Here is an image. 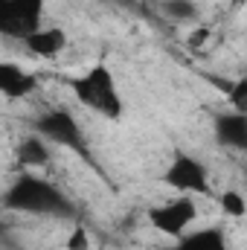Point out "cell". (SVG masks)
<instances>
[{"label": "cell", "instance_id": "cell-1", "mask_svg": "<svg viewBox=\"0 0 247 250\" xmlns=\"http://www.w3.org/2000/svg\"><path fill=\"white\" fill-rule=\"evenodd\" d=\"M67 87L76 96V102L84 105L87 111H93L105 120H120L123 117V96H120L114 70L105 62L90 64L82 76L70 79Z\"/></svg>", "mask_w": 247, "mask_h": 250}, {"label": "cell", "instance_id": "cell-2", "mask_svg": "<svg viewBox=\"0 0 247 250\" xmlns=\"http://www.w3.org/2000/svg\"><path fill=\"white\" fill-rule=\"evenodd\" d=\"M6 209L15 212H32V215H53V212H67V201L50 181L38 178L35 172H21L15 184L3 195Z\"/></svg>", "mask_w": 247, "mask_h": 250}, {"label": "cell", "instance_id": "cell-3", "mask_svg": "<svg viewBox=\"0 0 247 250\" xmlns=\"http://www.w3.org/2000/svg\"><path fill=\"white\" fill-rule=\"evenodd\" d=\"M160 181L172 189V192H178V195H212L209 169L198 157H192L186 151H178L169 160V166L163 169Z\"/></svg>", "mask_w": 247, "mask_h": 250}, {"label": "cell", "instance_id": "cell-4", "mask_svg": "<svg viewBox=\"0 0 247 250\" xmlns=\"http://www.w3.org/2000/svg\"><path fill=\"white\" fill-rule=\"evenodd\" d=\"M148 224L160 233V236H169V239H181L186 230H192L195 218H198V204L192 195H178L166 204H157L145 212Z\"/></svg>", "mask_w": 247, "mask_h": 250}, {"label": "cell", "instance_id": "cell-5", "mask_svg": "<svg viewBox=\"0 0 247 250\" xmlns=\"http://www.w3.org/2000/svg\"><path fill=\"white\" fill-rule=\"evenodd\" d=\"M44 6L47 0H0V35L23 41L44 26Z\"/></svg>", "mask_w": 247, "mask_h": 250}, {"label": "cell", "instance_id": "cell-6", "mask_svg": "<svg viewBox=\"0 0 247 250\" xmlns=\"http://www.w3.org/2000/svg\"><path fill=\"white\" fill-rule=\"evenodd\" d=\"M35 134L44 137L50 146H64V148H73V151H82V146H84L82 125L64 108H53V111L41 114L38 123H35Z\"/></svg>", "mask_w": 247, "mask_h": 250}, {"label": "cell", "instance_id": "cell-7", "mask_svg": "<svg viewBox=\"0 0 247 250\" xmlns=\"http://www.w3.org/2000/svg\"><path fill=\"white\" fill-rule=\"evenodd\" d=\"M21 44H23V50L32 59H56V56H62L64 50H67L70 38H67V32H64L62 26H38Z\"/></svg>", "mask_w": 247, "mask_h": 250}, {"label": "cell", "instance_id": "cell-8", "mask_svg": "<svg viewBox=\"0 0 247 250\" xmlns=\"http://www.w3.org/2000/svg\"><path fill=\"white\" fill-rule=\"evenodd\" d=\"M38 87V79L15 62H0V96L3 99H26Z\"/></svg>", "mask_w": 247, "mask_h": 250}, {"label": "cell", "instance_id": "cell-9", "mask_svg": "<svg viewBox=\"0 0 247 250\" xmlns=\"http://www.w3.org/2000/svg\"><path fill=\"white\" fill-rule=\"evenodd\" d=\"M15 160H18V166H21L23 172H41V169H47V166L53 163V148H50V143H47L44 137L29 134V137H23V140L18 143Z\"/></svg>", "mask_w": 247, "mask_h": 250}, {"label": "cell", "instance_id": "cell-10", "mask_svg": "<svg viewBox=\"0 0 247 250\" xmlns=\"http://www.w3.org/2000/svg\"><path fill=\"white\" fill-rule=\"evenodd\" d=\"M215 137L227 148H236V151L247 148V114H236V111L221 114L215 120Z\"/></svg>", "mask_w": 247, "mask_h": 250}, {"label": "cell", "instance_id": "cell-11", "mask_svg": "<svg viewBox=\"0 0 247 250\" xmlns=\"http://www.w3.org/2000/svg\"><path fill=\"white\" fill-rule=\"evenodd\" d=\"M172 250H227V239L218 227H201L186 230L181 239H175Z\"/></svg>", "mask_w": 247, "mask_h": 250}, {"label": "cell", "instance_id": "cell-12", "mask_svg": "<svg viewBox=\"0 0 247 250\" xmlns=\"http://www.w3.org/2000/svg\"><path fill=\"white\" fill-rule=\"evenodd\" d=\"M218 201H221L224 215H230V218H245L247 215V201H245V195H242L239 189H227Z\"/></svg>", "mask_w": 247, "mask_h": 250}, {"label": "cell", "instance_id": "cell-13", "mask_svg": "<svg viewBox=\"0 0 247 250\" xmlns=\"http://www.w3.org/2000/svg\"><path fill=\"white\" fill-rule=\"evenodd\" d=\"M227 99L233 102V111L236 114H247V79H236L227 87Z\"/></svg>", "mask_w": 247, "mask_h": 250}, {"label": "cell", "instance_id": "cell-14", "mask_svg": "<svg viewBox=\"0 0 247 250\" xmlns=\"http://www.w3.org/2000/svg\"><path fill=\"white\" fill-rule=\"evenodd\" d=\"M163 9H166V15L169 18H178V21H189V18H195V3L192 0H166L163 3Z\"/></svg>", "mask_w": 247, "mask_h": 250}, {"label": "cell", "instance_id": "cell-15", "mask_svg": "<svg viewBox=\"0 0 247 250\" xmlns=\"http://www.w3.org/2000/svg\"><path fill=\"white\" fill-rule=\"evenodd\" d=\"M64 250H90V233L82 224L73 227L70 236H67V242H64Z\"/></svg>", "mask_w": 247, "mask_h": 250}, {"label": "cell", "instance_id": "cell-16", "mask_svg": "<svg viewBox=\"0 0 247 250\" xmlns=\"http://www.w3.org/2000/svg\"><path fill=\"white\" fill-rule=\"evenodd\" d=\"M206 38H209V29H206V26H201V29H195V32L189 35V47H201Z\"/></svg>", "mask_w": 247, "mask_h": 250}, {"label": "cell", "instance_id": "cell-17", "mask_svg": "<svg viewBox=\"0 0 247 250\" xmlns=\"http://www.w3.org/2000/svg\"><path fill=\"white\" fill-rule=\"evenodd\" d=\"M0 99H3V96H0Z\"/></svg>", "mask_w": 247, "mask_h": 250}]
</instances>
